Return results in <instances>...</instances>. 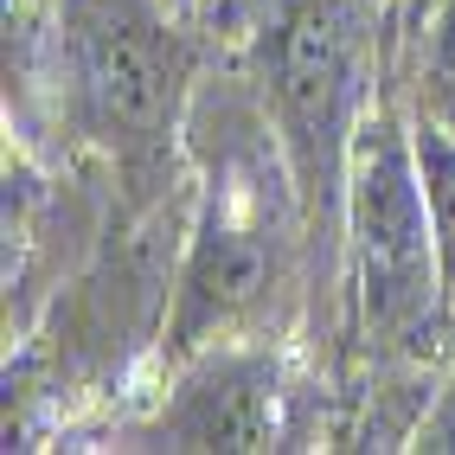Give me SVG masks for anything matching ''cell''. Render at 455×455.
<instances>
[{
	"label": "cell",
	"instance_id": "cell-6",
	"mask_svg": "<svg viewBox=\"0 0 455 455\" xmlns=\"http://www.w3.org/2000/svg\"><path fill=\"white\" fill-rule=\"evenodd\" d=\"M411 148H417V173H423V199H430V225H436V257H443V295L455 315V129L436 109L411 116Z\"/></svg>",
	"mask_w": 455,
	"mask_h": 455
},
{
	"label": "cell",
	"instance_id": "cell-1",
	"mask_svg": "<svg viewBox=\"0 0 455 455\" xmlns=\"http://www.w3.org/2000/svg\"><path fill=\"white\" fill-rule=\"evenodd\" d=\"M193 231L180 251V289L161 333L167 366L193 359L225 340H269L283 321V301H295V263L308 244L295 173L283 161V141L257 103V84H225L219 97H193Z\"/></svg>",
	"mask_w": 455,
	"mask_h": 455
},
{
	"label": "cell",
	"instance_id": "cell-3",
	"mask_svg": "<svg viewBox=\"0 0 455 455\" xmlns=\"http://www.w3.org/2000/svg\"><path fill=\"white\" fill-rule=\"evenodd\" d=\"M45 65L65 129L129 187H161L193 116V45L161 0H58Z\"/></svg>",
	"mask_w": 455,
	"mask_h": 455
},
{
	"label": "cell",
	"instance_id": "cell-2",
	"mask_svg": "<svg viewBox=\"0 0 455 455\" xmlns=\"http://www.w3.org/2000/svg\"><path fill=\"white\" fill-rule=\"evenodd\" d=\"M391 52V0H263L251 33V84L295 173L321 269L340 263V199L359 123L379 103Z\"/></svg>",
	"mask_w": 455,
	"mask_h": 455
},
{
	"label": "cell",
	"instance_id": "cell-4",
	"mask_svg": "<svg viewBox=\"0 0 455 455\" xmlns=\"http://www.w3.org/2000/svg\"><path fill=\"white\" fill-rule=\"evenodd\" d=\"M340 301L347 327L372 359H423L449 315L436 225L423 199L411 116L398 103H372L347 155L340 199Z\"/></svg>",
	"mask_w": 455,
	"mask_h": 455
},
{
	"label": "cell",
	"instance_id": "cell-5",
	"mask_svg": "<svg viewBox=\"0 0 455 455\" xmlns=\"http://www.w3.org/2000/svg\"><path fill=\"white\" fill-rule=\"evenodd\" d=\"M123 449H308V385L269 340L205 347L173 366V391Z\"/></svg>",
	"mask_w": 455,
	"mask_h": 455
},
{
	"label": "cell",
	"instance_id": "cell-7",
	"mask_svg": "<svg viewBox=\"0 0 455 455\" xmlns=\"http://www.w3.org/2000/svg\"><path fill=\"white\" fill-rule=\"evenodd\" d=\"M411 449H423V455H443V449H455V372L436 385V398L423 404L417 430H411Z\"/></svg>",
	"mask_w": 455,
	"mask_h": 455
}]
</instances>
